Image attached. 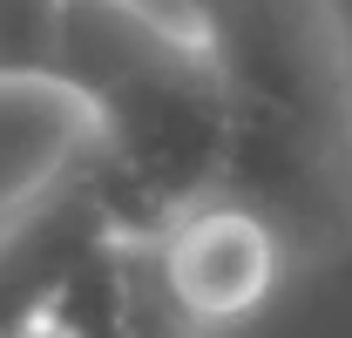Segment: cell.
Listing matches in <instances>:
<instances>
[{
    "label": "cell",
    "instance_id": "4",
    "mask_svg": "<svg viewBox=\"0 0 352 338\" xmlns=\"http://www.w3.org/2000/svg\"><path fill=\"white\" fill-rule=\"evenodd\" d=\"M149 244H156V264H163L170 297L183 304V318L204 338L244 325L251 311H264V297L278 291V278L292 271L278 230L251 203L223 196V190L183 203Z\"/></svg>",
    "mask_w": 352,
    "mask_h": 338
},
{
    "label": "cell",
    "instance_id": "6",
    "mask_svg": "<svg viewBox=\"0 0 352 338\" xmlns=\"http://www.w3.org/2000/svg\"><path fill=\"white\" fill-rule=\"evenodd\" d=\"M14 338H109V332H88V325H68V318H34V325H28V332H14Z\"/></svg>",
    "mask_w": 352,
    "mask_h": 338
},
{
    "label": "cell",
    "instance_id": "2",
    "mask_svg": "<svg viewBox=\"0 0 352 338\" xmlns=\"http://www.w3.org/2000/svg\"><path fill=\"white\" fill-rule=\"evenodd\" d=\"M61 109L149 230L217 190L223 95L190 0H68Z\"/></svg>",
    "mask_w": 352,
    "mask_h": 338
},
{
    "label": "cell",
    "instance_id": "3",
    "mask_svg": "<svg viewBox=\"0 0 352 338\" xmlns=\"http://www.w3.org/2000/svg\"><path fill=\"white\" fill-rule=\"evenodd\" d=\"M122 230L156 237L129 210L102 149L75 128V142L54 163H41L28 183H14L0 196V338L28 332L61 297V284Z\"/></svg>",
    "mask_w": 352,
    "mask_h": 338
},
{
    "label": "cell",
    "instance_id": "1",
    "mask_svg": "<svg viewBox=\"0 0 352 338\" xmlns=\"http://www.w3.org/2000/svg\"><path fill=\"white\" fill-rule=\"evenodd\" d=\"M223 95L217 190L278 230L292 264L352 251L346 0H190Z\"/></svg>",
    "mask_w": 352,
    "mask_h": 338
},
{
    "label": "cell",
    "instance_id": "5",
    "mask_svg": "<svg viewBox=\"0 0 352 338\" xmlns=\"http://www.w3.org/2000/svg\"><path fill=\"white\" fill-rule=\"evenodd\" d=\"M61 7L68 0H0V88L61 102Z\"/></svg>",
    "mask_w": 352,
    "mask_h": 338
}]
</instances>
